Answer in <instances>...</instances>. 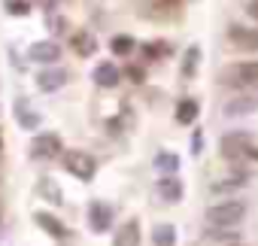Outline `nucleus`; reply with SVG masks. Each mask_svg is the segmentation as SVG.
I'll list each match as a JSON object with an SVG mask.
<instances>
[{
	"mask_svg": "<svg viewBox=\"0 0 258 246\" xmlns=\"http://www.w3.org/2000/svg\"><path fill=\"white\" fill-rule=\"evenodd\" d=\"M246 216V204L243 201H222V204H213L207 210V222L213 228H234L240 225Z\"/></svg>",
	"mask_w": 258,
	"mask_h": 246,
	"instance_id": "1",
	"label": "nucleus"
},
{
	"mask_svg": "<svg viewBox=\"0 0 258 246\" xmlns=\"http://www.w3.org/2000/svg\"><path fill=\"white\" fill-rule=\"evenodd\" d=\"M222 85H231V88H249V85H258V61H240V64H231L222 70L219 76Z\"/></svg>",
	"mask_w": 258,
	"mask_h": 246,
	"instance_id": "2",
	"label": "nucleus"
},
{
	"mask_svg": "<svg viewBox=\"0 0 258 246\" xmlns=\"http://www.w3.org/2000/svg\"><path fill=\"white\" fill-rule=\"evenodd\" d=\"M219 149H222V155L225 158H258V146L252 143V137L246 134V131H231V134H225L222 137V143H219Z\"/></svg>",
	"mask_w": 258,
	"mask_h": 246,
	"instance_id": "3",
	"label": "nucleus"
},
{
	"mask_svg": "<svg viewBox=\"0 0 258 246\" xmlns=\"http://www.w3.org/2000/svg\"><path fill=\"white\" fill-rule=\"evenodd\" d=\"M64 164H67V170H70L76 179H82V182L94 179V173H97V161H94V155H88V152H67Z\"/></svg>",
	"mask_w": 258,
	"mask_h": 246,
	"instance_id": "4",
	"label": "nucleus"
},
{
	"mask_svg": "<svg viewBox=\"0 0 258 246\" xmlns=\"http://www.w3.org/2000/svg\"><path fill=\"white\" fill-rule=\"evenodd\" d=\"M61 152V137L58 134H37L31 140V155L34 158H52Z\"/></svg>",
	"mask_w": 258,
	"mask_h": 246,
	"instance_id": "5",
	"label": "nucleus"
},
{
	"mask_svg": "<svg viewBox=\"0 0 258 246\" xmlns=\"http://www.w3.org/2000/svg\"><path fill=\"white\" fill-rule=\"evenodd\" d=\"M28 58L31 61H40V64H55L61 58V46L52 43V40H40V43H34L28 49Z\"/></svg>",
	"mask_w": 258,
	"mask_h": 246,
	"instance_id": "6",
	"label": "nucleus"
},
{
	"mask_svg": "<svg viewBox=\"0 0 258 246\" xmlns=\"http://www.w3.org/2000/svg\"><path fill=\"white\" fill-rule=\"evenodd\" d=\"M88 222H91V231H109V225H112V207L109 204H103V201H94L91 204V210H88Z\"/></svg>",
	"mask_w": 258,
	"mask_h": 246,
	"instance_id": "7",
	"label": "nucleus"
},
{
	"mask_svg": "<svg viewBox=\"0 0 258 246\" xmlns=\"http://www.w3.org/2000/svg\"><path fill=\"white\" fill-rule=\"evenodd\" d=\"M115 246H140V225H137V219H131V222H124L118 231H115V240H112Z\"/></svg>",
	"mask_w": 258,
	"mask_h": 246,
	"instance_id": "8",
	"label": "nucleus"
},
{
	"mask_svg": "<svg viewBox=\"0 0 258 246\" xmlns=\"http://www.w3.org/2000/svg\"><path fill=\"white\" fill-rule=\"evenodd\" d=\"M118 79H121V73H118V67H115V64L103 61V64H97V67H94V82H97V85L112 88V85H118Z\"/></svg>",
	"mask_w": 258,
	"mask_h": 246,
	"instance_id": "9",
	"label": "nucleus"
},
{
	"mask_svg": "<svg viewBox=\"0 0 258 246\" xmlns=\"http://www.w3.org/2000/svg\"><path fill=\"white\" fill-rule=\"evenodd\" d=\"M37 82H40L43 91H58V88L67 82V70H61V67H55V70H43V73L37 76Z\"/></svg>",
	"mask_w": 258,
	"mask_h": 246,
	"instance_id": "10",
	"label": "nucleus"
},
{
	"mask_svg": "<svg viewBox=\"0 0 258 246\" xmlns=\"http://www.w3.org/2000/svg\"><path fill=\"white\" fill-rule=\"evenodd\" d=\"M34 219H37V225H40L46 234H52V237H58V240H61V237H67V228H64V222H61V219H55L52 213H43V210H40Z\"/></svg>",
	"mask_w": 258,
	"mask_h": 246,
	"instance_id": "11",
	"label": "nucleus"
},
{
	"mask_svg": "<svg viewBox=\"0 0 258 246\" xmlns=\"http://www.w3.org/2000/svg\"><path fill=\"white\" fill-rule=\"evenodd\" d=\"M158 195H161V201L173 204L182 198V182L176 176H164V179H158Z\"/></svg>",
	"mask_w": 258,
	"mask_h": 246,
	"instance_id": "12",
	"label": "nucleus"
},
{
	"mask_svg": "<svg viewBox=\"0 0 258 246\" xmlns=\"http://www.w3.org/2000/svg\"><path fill=\"white\" fill-rule=\"evenodd\" d=\"M231 43L237 49H258V31H249V28H231Z\"/></svg>",
	"mask_w": 258,
	"mask_h": 246,
	"instance_id": "13",
	"label": "nucleus"
},
{
	"mask_svg": "<svg viewBox=\"0 0 258 246\" xmlns=\"http://www.w3.org/2000/svg\"><path fill=\"white\" fill-rule=\"evenodd\" d=\"M198 112H201V103L191 100V97H185V100H179V106H176V121H179V125H191V121L198 118Z\"/></svg>",
	"mask_w": 258,
	"mask_h": 246,
	"instance_id": "14",
	"label": "nucleus"
},
{
	"mask_svg": "<svg viewBox=\"0 0 258 246\" xmlns=\"http://www.w3.org/2000/svg\"><path fill=\"white\" fill-rule=\"evenodd\" d=\"M155 167L161 170V173H176L179 170V155L176 152H158V158H155Z\"/></svg>",
	"mask_w": 258,
	"mask_h": 246,
	"instance_id": "15",
	"label": "nucleus"
},
{
	"mask_svg": "<svg viewBox=\"0 0 258 246\" xmlns=\"http://www.w3.org/2000/svg\"><path fill=\"white\" fill-rule=\"evenodd\" d=\"M152 240H155V246H173V243H176L173 225H158V228L152 231Z\"/></svg>",
	"mask_w": 258,
	"mask_h": 246,
	"instance_id": "16",
	"label": "nucleus"
},
{
	"mask_svg": "<svg viewBox=\"0 0 258 246\" xmlns=\"http://www.w3.org/2000/svg\"><path fill=\"white\" fill-rule=\"evenodd\" d=\"M255 106H258V97H246V100H234L225 112L228 115H240V112H252Z\"/></svg>",
	"mask_w": 258,
	"mask_h": 246,
	"instance_id": "17",
	"label": "nucleus"
},
{
	"mask_svg": "<svg viewBox=\"0 0 258 246\" xmlns=\"http://www.w3.org/2000/svg\"><path fill=\"white\" fill-rule=\"evenodd\" d=\"M109 49L115 52V55H127V52H131L134 49V37H112V43H109Z\"/></svg>",
	"mask_w": 258,
	"mask_h": 246,
	"instance_id": "18",
	"label": "nucleus"
},
{
	"mask_svg": "<svg viewBox=\"0 0 258 246\" xmlns=\"http://www.w3.org/2000/svg\"><path fill=\"white\" fill-rule=\"evenodd\" d=\"M16 112H19V121H22V125H31V128H34L37 121H40V115H37V112H31V109L25 112V100H19V103H16Z\"/></svg>",
	"mask_w": 258,
	"mask_h": 246,
	"instance_id": "19",
	"label": "nucleus"
},
{
	"mask_svg": "<svg viewBox=\"0 0 258 246\" xmlns=\"http://www.w3.org/2000/svg\"><path fill=\"white\" fill-rule=\"evenodd\" d=\"M4 4H7V10H10L13 16H28V13H31V4H28V0H4Z\"/></svg>",
	"mask_w": 258,
	"mask_h": 246,
	"instance_id": "20",
	"label": "nucleus"
},
{
	"mask_svg": "<svg viewBox=\"0 0 258 246\" xmlns=\"http://www.w3.org/2000/svg\"><path fill=\"white\" fill-rule=\"evenodd\" d=\"M73 46H76L82 55H88V52H91V37H88V34H76V37H73Z\"/></svg>",
	"mask_w": 258,
	"mask_h": 246,
	"instance_id": "21",
	"label": "nucleus"
},
{
	"mask_svg": "<svg viewBox=\"0 0 258 246\" xmlns=\"http://www.w3.org/2000/svg\"><path fill=\"white\" fill-rule=\"evenodd\" d=\"M198 58H201V49H198V46H191V49H188V55H185V76H191V73H195V61H198Z\"/></svg>",
	"mask_w": 258,
	"mask_h": 246,
	"instance_id": "22",
	"label": "nucleus"
},
{
	"mask_svg": "<svg viewBox=\"0 0 258 246\" xmlns=\"http://www.w3.org/2000/svg\"><path fill=\"white\" fill-rule=\"evenodd\" d=\"M249 16L258 22V0H252V4H249Z\"/></svg>",
	"mask_w": 258,
	"mask_h": 246,
	"instance_id": "23",
	"label": "nucleus"
}]
</instances>
